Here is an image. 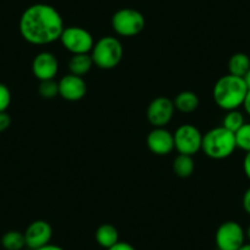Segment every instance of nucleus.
Returning a JSON list of instances; mask_svg holds the SVG:
<instances>
[{
  "instance_id": "a211bd4d",
  "label": "nucleus",
  "mask_w": 250,
  "mask_h": 250,
  "mask_svg": "<svg viewBox=\"0 0 250 250\" xmlns=\"http://www.w3.org/2000/svg\"><path fill=\"white\" fill-rule=\"evenodd\" d=\"M173 172L179 178H189L195 170V162L193 160V156L188 155H178L173 161Z\"/></svg>"
},
{
  "instance_id": "6e6552de",
  "label": "nucleus",
  "mask_w": 250,
  "mask_h": 250,
  "mask_svg": "<svg viewBox=\"0 0 250 250\" xmlns=\"http://www.w3.org/2000/svg\"><path fill=\"white\" fill-rule=\"evenodd\" d=\"M215 242L218 250H239L245 244V232L235 221H226L216 230Z\"/></svg>"
},
{
  "instance_id": "2eb2a0df",
  "label": "nucleus",
  "mask_w": 250,
  "mask_h": 250,
  "mask_svg": "<svg viewBox=\"0 0 250 250\" xmlns=\"http://www.w3.org/2000/svg\"><path fill=\"white\" fill-rule=\"evenodd\" d=\"M95 239L100 247L107 250L119 242V232L115 226L110 223H103L96 229Z\"/></svg>"
},
{
  "instance_id": "ddd939ff",
  "label": "nucleus",
  "mask_w": 250,
  "mask_h": 250,
  "mask_svg": "<svg viewBox=\"0 0 250 250\" xmlns=\"http://www.w3.org/2000/svg\"><path fill=\"white\" fill-rule=\"evenodd\" d=\"M147 147L153 155L166 156L174 150L173 134L166 128H153L146 139Z\"/></svg>"
},
{
  "instance_id": "0eeeda50",
  "label": "nucleus",
  "mask_w": 250,
  "mask_h": 250,
  "mask_svg": "<svg viewBox=\"0 0 250 250\" xmlns=\"http://www.w3.org/2000/svg\"><path fill=\"white\" fill-rule=\"evenodd\" d=\"M174 148L180 155L194 156L201 150L203 134L193 124H183L173 134Z\"/></svg>"
},
{
  "instance_id": "473e14b6",
  "label": "nucleus",
  "mask_w": 250,
  "mask_h": 250,
  "mask_svg": "<svg viewBox=\"0 0 250 250\" xmlns=\"http://www.w3.org/2000/svg\"><path fill=\"white\" fill-rule=\"evenodd\" d=\"M217 250H218V249H217Z\"/></svg>"
},
{
  "instance_id": "7ed1b4c3",
  "label": "nucleus",
  "mask_w": 250,
  "mask_h": 250,
  "mask_svg": "<svg viewBox=\"0 0 250 250\" xmlns=\"http://www.w3.org/2000/svg\"><path fill=\"white\" fill-rule=\"evenodd\" d=\"M201 150L211 160H226L237 150L234 133L222 125L210 129L203 135Z\"/></svg>"
},
{
  "instance_id": "bb28decb",
  "label": "nucleus",
  "mask_w": 250,
  "mask_h": 250,
  "mask_svg": "<svg viewBox=\"0 0 250 250\" xmlns=\"http://www.w3.org/2000/svg\"><path fill=\"white\" fill-rule=\"evenodd\" d=\"M243 170H244L245 177L250 180V152H247L243 160Z\"/></svg>"
},
{
  "instance_id": "c756f323",
  "label": "nucleus",
  "mask_w": 250,
  "mask_h": 250,
  "mask_svg": "<svg viewBox=\"0 0 250 250\" xmlns=\"http://www.w3.org/2000/svg\"><path fill=\"white\" fill-rule=\"evenodd\" d=\"M244 81H245V83H247L248 88H250V69H249V71L247 73V75L244 76Z\"/></svg>"
},
{
  "instance_id": "5701e85b",
  "label": "nucleus",
  "mask_w": 250,
  "mask_h": 250,
  "mask_svg": "<svg viewBox=\"0 0 250 250\" xmlns=\"http://www.w3.org/2000/svg\"><path fill=\"white\" fill-rule=\"evenodd\" d=\"M11 103V92L9 87L0 83V112H6Z\"/></svg>"
},
{
  "instance_id": "dca6fc26",
  "label": "nucleus",
  "mask_w": 250,
  "mask_h": 250,
  "mask_svg": "<svg viewBox=\"0 0 250 250\" xmlns=\"http://www.w3.org/2000/svg\"><path fill=\"white\" fill-rule=\"evenodd\" d=\"M93 65L95 64H93L92 57H91L90 53H85V54H73L68 64L70 74H74L76 76H81V78H83L86 74L90 73Z\"/></svg>"
},
{
  "instance_id": "c85d7f7f",
  "label": "nucleus",
  "mask_w": 250,
  "mask_h": 250,
  "mask_svg": "<svg viewBox=\"0 0 250 250\" xmlns=\"http://www.w3.org/2000/svg\"><path fill=\"white\" fill-rule=\"evenodd\" d=\"M36 250H65V249L60 247V245L50 244L49 243V244L44 245V247H42V248H38V249H36Z\"/></svg>"
},
{
  "instance_id": "7c9ffc66",
  "label": "nucleus",
  "mask_w": 250,
  "mask_h": 250,
  "mask_svg": "<svg viewBox=\"0 0 250 250\" xmlns=\"http://www.w3.org/2000/svg\"><path fill=\"white\" fill-rule=\"evenodd\" d=\"M239 250H250V243H248V244H244L242 248H240Z\"/></svg>"
},
{
  "instance_id": "f8f14e48",
  "label": "nucleus",
  "mask_w": 250,
  "mask_h": 250,
  "mask_svg": "<svg viewBox=\"0 0 250 250\" xmlns=\"http://www.w3.org/2000/svg\"><path fill=\"white\" fill-rule=\"evenodd\" d=\"M58 85H59V96L62 100L69 102H78L83 100L87 92V85L83 78L70 73L62 76L58 81Z\"/></svg>"
},
{
  "instance_id": "f257e3e1",
  "label": "nucleus",
  "mask_w": 250,
  "mask_h": 250,
  "mask_svg": "<svg viewBox=\"0 0 250 250\" xmlns=\"http://www.w3.org/2000/svg\"><path fill=\"white\" fill-rule=\"evenodd\" d=\"M65 26L59 11L54 6L44 3L28 6L19 21L21 37L35 45L57 42Z\"/></svg>"
},
{
  "instance_id": "9b49d317",
  "label": "nucleus",
  "mask_w": 250,
  "mask_h": 250,
  "mask_svg": "<svg viewBox=\"0 0 250 250\" xmlns=\"http://www.w3.org/2000/svg\"><path fill=\"white\" fill-rule=\"evenodd\" d=\"M26 247L31 250H36L49 244L53 237V228L49 222L44 220H36L28 225L23 232Z\"/></svg>"
},
{
  "instance_id": "a878e982",
  "label": "nucleus",
  "mask_w": 250,
  "mask_h": 250,
  "mask_svg": "<svg viewBox=\"0 0 250 250\" xmlns=\"http://www.w3.org/2000/svg\"><path fill=\"white\" fill-rule=\"evenodd\" d=\"M107 250H136V249L130 244V243L120 242L119 240L117 244H114L113 247H110L109 249H107Z\"/></svg>"
},
{
  "instance_id": "4468645a",
  "label": "nucleus",
  "mask_w": 250,
  "mask_h": 250,
  "mask_svg": "<svg viewBox=\"0 0 250 250\" xmlns=\"http://www.w3.org/2000/svg\"><path fill=\"white\" fill-rule=\"evenodd\" d=\"M173 104L177 110L184 114H189L198 109L200 101H199L198 95L193 91H182L178 93L173 100Z\"/></svg>"
},
{
  "instance_id": "423d86ee",
  "label": "nucleus",
  "mask_w": 250,
  "mask_h": 250,
  "mask_svg": "<svg viewBox=\"0 0 250 250\" xmlns=\"http://www.w3.org/2000/svg\"><path fill=\"white\" fill-rule=\"evenodd\" d=\"M60 43L71 54H85L91 53L95 40L86 28L80 26H69L62 30L59 38Z\"/></svg>"
},
{
  "instance_id": "4be33fe9",
  "label": "nucleus",
  "mask_w": 250,
  "mask_h": 250,
  "mask_svg": "<svg viewBox=\"0 0 250 250\" xmlns=\"http://www.w3.org/2000/svg\"><path fill=\"white\" fill-rule=\"evenodd\" d=\"M38 93L44 100H53L57 96H59V85L58 81L54 80H45L40 81L38 85Z\"/></svg>"
},
{
  "instance_id": "20e7f679",
  "label": "nucleus",
  "mask_w": 250,
  "mask_h": 250,
  "mask_svg": "<svg viewBox=\"0 0 250 250\" xmlns=\"http://www.w3.org/2000/svg\"><path fill=\"white\" fill-rule=\"evenodd\" d=\"M93 64L102 70H112L117 68L123 59L124 49L119 38L114 36H104L96 41L91 50Z\"/></svg>"
},
{
  "instance_id": "412c9836",
  "label": "nucleus",
  "mask_w": 250,
  "mask_h": 250,
  "mask_svg": "<svg viewBox=\"0 0 250 250\" xmlns=\"http://www.w3.org/2000/svg\"><path fill=\"white\" fill-rule=\"evenodd\" d=\"M235 145L239 150L250 152V123H244L242 128L234 133Z\"/></svg>"
},
{
  "instance_id": "b1692460",
  "label": "nucleus",
  "mask_w": 250,
  "mask_h": 250,
  "mask_svg": "<svg viewBox=\"0 0 250 250\" xmlns=\"http://www.w3.org/2000/svg\"><path fill=\"white\" fill-rule=\"evenodd\" d=\"M11 125V117L9 113L0 112V133L8 130Z\"/></svg>"
},
{
  "instance_id": "9d476101",
  "label": "nucleus",
  "mask_w": 250,
  "mask_h": 250,
  "mask_svg": "<svg viewBox=\"0 0 250 250\" xmlns=\"http://www.w3.org/2000/svg\"><path fill=\"white\" fill-rule=\"evenodd\" d=\"M59 71V60L52 52H40L32 60V74L37 80H54Z\"/></svg>"
},
{
  "instance_id": "aec40b11",
  "label": "nucleus",
  "mask_w": 250,
  "mask_h": 250,
  "mask_svg": "<svg viewBox=\"0 0 250 250\" xmlns=\"http://www.w3.org/2000/svg\"><path fill=\"white\" fill-rule=\"evenodd\" d=\"M244 114H243L239 109H233L228 110V112L226 113V115L223 117L222 120V126L227 129V130L232 131V133H235V131H238L242 128L243 125H244Z\"/></svg>"
},
{
  "instance_id": "cd10ccee",
  "label": "nucleus",
  "mask_w": 250,
  "mask_h": 250,
  "mask_svg": "<svg viewBox=\"0 0 250 250\" xmlns=\"http://www.w3.org/2000/svg\"><path fill=\"white\" fill-rule=\"evenodd\" d=\"M242 107L244 108V112L250 117V88L248 90L247 95H245V98H244V101H243Z\"/></svg>"
},
{
  "instance_id": "1a4fd4ad",
  "label": "nucleus",
  "mask_w": 250,
  "mask_h": 250,
  "mask_svg": "<svg viewBox=\"0 0 250 250\" xmlns=\"http://www.w3.org/2000/svg\"><path fill=\"white\" fill-rule=\"evenodd\" d=\"M174 104L170 98L160 96L151 101L147 107L146 117L153 128H165L174 115Z\"/></svg>"
},
{
  "instance_id": "6ab92c4d",
  "label": "nucleus",
  "mask_w": 250,
  "mask_h": 250,
  "mask_svg": "<svg viewBox=\"0 0 250 250\" xmlns=\"http://www.w3.org/2000/svg\"><path fill=\"white\" fill-rule=\"evenodd\" d=\"M0 244L5 250H22L26 247L25 234L19 230H9L1 237Z\"/></svg>"
},
{
  "instance_id": "f03ea898",
  "label": "nucleus",
  "mask_w": 250,
  "mask_h": 250,
  "mask_svg": "<svg viewBox=\"0 0 250 250\" xmlns=\"http://www.w3.org/2000/svg\"><path fill=\"white\" fill-rule=\"evenodd\" d=\"M248 90L249 88L244 79L227 74L216 81L212 88V97L218 108L228 112L242 107Z\"/></svg>"
},
{
  "instance_id": "2f4dec72",
  "label": "nucleus",
  "mask_w": 250,
  "mask_h": 250,
  "mask_svg": "<svg viewBox=\"0 0 250 250\" xmlns=\"http://www.w3.org/2000/svg\"><path fill=\"white\" fill-rule=\"evenodd\" d=\"M245 235H247V237H248V239H249V242H250V225H249V227H248V229H247V233H245Z\"/></svg>"
},
{
  "instance_id": "39448f33",
  "label": "nucleus",
  "mask_w": 250,
  "mask_h": 250,
  "mask_svg": "<svg viewBox=\"0 0 250 250\" xmlns=\"http://www.w3.org/2000/svg\"><path fill=\"white\" fill-rule=\"evenodd\" d=\"M112 28L120 37H135L140 35L146 25L145 16L136 9L123 8L112 16Z\"/></svg>"
},
{
  "instance_id": "393cba45",
  "label": "nucleus",
  "mask_w": 250,
  "mask_h": 250,
  "mask_svg": "<svg viewBox=\"0 0 250 250\" xmlns=\"http://www.w3.org/2000/svg\"><path fill=\"white\" fill-rule=\"evenodd\" d=\"M242 205H243V208H244L245 212L250 216V187L248 188L247 190L244 191V194H243Z\"/></svg>"
},
{
  "instance_id": "f3484780",
  "label": "nucleus",
  "mask_w": 250,
  "mask_h": 250,
  "mask_svg": "<svg viewBox=\"0 0 250 250\" xmlns=\"http://www.w3.org/2000/svg\"><path fill=\"white\" fill-rule=\"evenodd\" d=\"M250 69V58L245 53H234L228 60V74L243 78Z\"/></svg>"
}]
</instances>
